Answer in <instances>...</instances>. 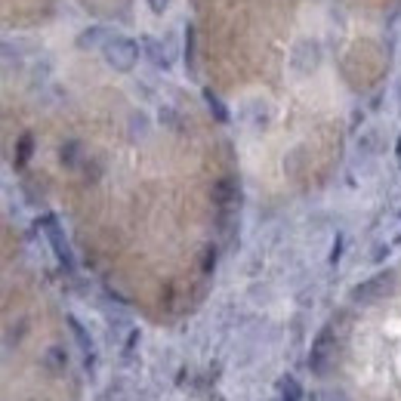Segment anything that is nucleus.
<instances>
[{"label": "nucleus", "instance_id": "f257e3e1", "mask_svg": "<svg viewBox=\"0 0 401 401\" xmlns=\"http://www.w3.org/2000/svg\"><path fill=\"white\" fill-rule=\"evenodd\" d=\"M102 56L111 68L130 71V68L136 65V59H139V49H136V43L130 40V37L111 34V37H105V43H102Z\"/></svg>", "mask_w": 401, "mask_h": 401}, {"label": "nucleus", "instance_id": "f03ea898", "mask_svg": "<svg viewBox=\"0 0 401 401\" xmlns=\"http://www.w3.org/2000/svg\"><path fill=\"white\" fill-rule=\"evenodd\" d=\"M389 281H392L389 275H376V278H370V281L364 284V287H358V290H355V302H374V300H380V296L389 290Z\"/></svg>", "mask_w": 401, "mask_h": 401}, {"label": "nucleus", "instance_id": "7ed1b4c3", "mask_svg": "<svg viewBox=\"0 0 401 401\" xmlns=\"http://www.w3.org/2000/svg\"><path fill=\"white\" fill-rule=\"evenodd\" d=\"M167 3H170V0H148V10H151L154 16H160V12L167 10Z\"/></svg>", "mask_w": 401, "mask_h": 401}, {"label": "nucleus", "instance_id": "20e7f679", "mask_svg": "<svg viewBox=\"0 0 401 401\" xmlns=\"http://www.w3.org/2000/svg\"><path fill=\"white\" fill-rule=\"evenodd\" d=\"M284 401H300V389H296V382H287V395H284Z\"/></svg>", "mask_w": 401, "mask_h": 401}, {"label": "nucleus", "instance_id": "39448f33", "mask_svg": "<svg viewBox=\"0 0 401 401\" xmlns=\"http://www.w3.org/2000/svg\"><path fill=\"white\" fill-rule=\"evenodd\" d=\"M315 401H343V398H337L333 392H321V395H315Z\"/></svg>", "mask_w": 401, "mask_h": 401}]
</instances>
